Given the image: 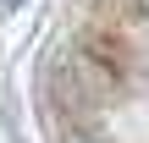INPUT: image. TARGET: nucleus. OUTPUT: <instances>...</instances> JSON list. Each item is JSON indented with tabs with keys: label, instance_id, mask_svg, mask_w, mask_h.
I'll use <instances>...</instances> for the list:
<instances>
[{
	"label": "nucleus",
	"instance_id": "obj_1",
	"mask_svg": "<svg viewBox=\"0 0 149 143\" xmlns=\"http://www.w3.org/2000/svg\"><path fill=\"white\" fill-rule=\"evenodd\" d=\"M6 6H22V0H6Z\"/></svg>",
	"mask_w": 149,
	"mask_h": 143
}]
</instances>
